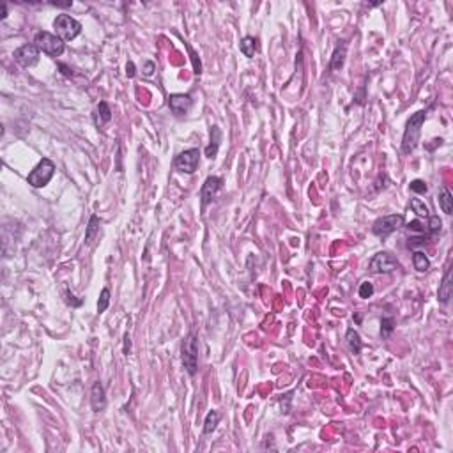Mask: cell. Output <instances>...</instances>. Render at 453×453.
Listing matches in <instances>:
<instances>
[{
	"mask_svg": "<svg viewBox=\"0 0 453 453\" xmlns=\"http://www.w3.org/2000/svg\"><path fill=\"white\" fill-rule=\"evenodd\" d=\"M425 119H427V112L420 110V112L413 113L411 119L405 124L404 130V137H402V152L404 154H411L418 146V140H420L421 135V126H423Z\"/></svg>",
	"mask_w": 453,
	"mask_h": 453,
	"instance_id": "obj_1",
	"label": "cell"
},
{
	"mask_svg": "<svg viewBox=\"0 0 453 453\" xmlns=\"http://www.w3.org/2000/svg\"><path fill=\"white\" fill-rule=\"evenodd\" d=\"M181 356H182V365L186 368V372L190 374L191 377L197 376V370H198V340L193 333L184 338L182 342V347H181Z\"/></svg>",
	"mask_w": 453,
	"mask_h": 453,
	"instance_id": "obj_2",
	"label": "cell"
},
{
	"mask_svg": "<svg viewBox=\"0 0 453 453\" xmlns=\"http://www.w3.org/2000/svg\"><path fill=\"white\" fill-rule=\"evenodd\" d=\"M53 174H55V165H53V161L48 158H43L36 165V168L28 174L27 181L32 188H45L46 184L52 181Z\"/></svg>",
	"mask_w": 453,
	"mask_h": 453,
	"instance_id": "obj_3",
	"label": "cell"
},
{
	"mask_svg": "<svg viewBox=\"0 0 453 453\" xmlns=\"http://www.w3.org/2000/svg\"><path fill=\"white\" fill-rule=\"evenodd\" d=\"M34 45H36L41 52L48 53L50 57H61L66 50L64 41H62L61 37L55 36V34L45 32V30L36 34V37H34Z\"/></svg>",
	"mask_w": 453,
	"mask_h": 453,
	"instance_id": "obj_4",
	"label": "cell"
},
{
	"mask_svg": "<svg viewBox=\"0 0 453 453\" xmlns=\"http://www.w3.org/2000/svg\"><path fill=\"white\" fill-rule=\"evenodd\" d=\"M53 28L55 36H59L62 41H73L81 32V23L69 14H59L53 21Z\"/></svg>",
	"mask_w": 453,
	"mask_h": 453,
	"instance_id": "obj_5",
	"label": "cell"
},
{
	"mask_svg": "<svg viewBox=\"0 0 453 453\" xmlns=\"http://www.w3.org/2000/svg\"><path fill=\"white\" fill-rule=\"evenodd\" d=\"M400 226H404V216L402 215H388L380 216L374 222L372 232L377 237H388L389 234H393L395 230H398Z\"/></svg>",
	"mask_w": 453,
	"mask_h": 453,
	"instance_id": "obj_6",
	"label": "cell"
},
{
	"mask_svg": "<svg viewBox=\"0 0 453 453\" xmlns=\"http://www.w3.org/2000/svg\"><path fill=\"white\" fill-rule=\"evenodd\" d=\"M198 163H200V151L195 149V147L182 151L174 159V166L179 172H184V174H195V170L198 168Z\"/></svg>",
	"mask_w": 453,
	"mask_h": 453,
	"instance_id": "obj_7",
	"label": "cell"
},
{
	"mask_svg": "<svg viewBox=\"0 0 453 453\" xmlns=\"http://www.w3.org/2000/svg\"><path fill=\"white\" fill-rule=\"evenodd\" d=\"M396 267H398V262H396L395 257H393L391 253H388V251H380V253H377L376 257L370 260L368 269H370V273H374V275H379V273H391V271H395Z\"/></svg>",
	"mask_w": 453,
	"mask_h": 453,
	"instance_id": "obj_8",
	"label": "cell"
},
{
	"mask_svg": "<svg viewBox=\"0 0 453 453\" xmlns=\"http://www.w3.org/2000/svg\"><path fill=\"white\" fill-rule=\"evenodd\" d=\"M222 186H223V179L216 177V175H209L204 181L202 188H200V206H202V209H206L207 204L213 202V198L218 195Z\"/></svg>",
	"mask_w": 453,
	"mask_h": 453,
	"instance_id": "obj_9",
	"label": "cell"
},
{
	"mask_svg": "<svg viewBox=\"0 0 453 453\" xmlns=\"http://www.w3.org/2000/svg\"><path fill=\"white\" fill-rule=\"evenodd\" d=\"M39 53L41 50L36 45H23L18 50H14V61L21 66V68H32L39 62Z\"/></svg>",
	"mask_w": 453,
	"mask_h": 453,
	"instance_id": "obj_10",
	"label": "cell"
},
{
	"mask_svg": "<svg viewBox=\"0 0 453 453\" xmlns=\"http://www.w3.org/2000/svg\"><path fill=\"white\" fill-rule=\"evenodd\" d=\"M168 106H170V112L181 117L184 113H188L193 106V99H191L190 94H172L168 97Z\"/></svg>",
	"mask_w": 453,
	"mask_h": 453,
	"instance_id": "obj_11",
	"label": "cell"
},
{
	"mask_svg": "<svg viewBox=\"0 0 453 453\" xmlns=\"http://www.w3.org/2000/svg\"><path fill=\"white\" fill-rule=\"evenodd\" d=\"M452 294H453V267L450 266L448 269H446L445 276H443L441 285H439V291H437V300H439V303L448 304Z\"/></svg>",
	"mask_w": 453,
	"mask_h": 453,
	"instance_id": "obj_12",
	"label": "cell"
},
{
	"mask_svg": "<svg viewBox=\"0 0 453 453\" xmlns=\"http://www.w3.org/2000/svg\"><path fill=\"white\" fill-rule=\"evenodd\" d=\"M90 405H92L94 413H101L106 407V396H105V388L101 382H96L90 389Z\"/></svg>",
	"mask_w": 453,
	"mask_h": 453,
	"instance_id": "obj_13",
	"label": "cell"
},
{
	"mask_svg": "<svg viewBox=\"0 0 453 453\" xmlns=\"http://www.w3.org/2000/svg\"><path fill=\"white\" fill-rule=\"evenodd\" d=\"M345 55H347V43L345 41H338L335 52H333L331 62H329V69L331 71H338L344 68L345 64Z\"/></svg>",
	"mask_w": 453,
	"mask_h": 453,
	"instance_id": "obj_14",
	"label": "cell"
},
{
	"mask_svg": "<svg viewBox=\"0 0 453 453\" xmlns=\"http://www.w3.org/2000/svg\"><path fill=\"white\" fill-rule=\"evenodd\" d=\"M220 142H222V131H220L218 126H213V128H211V144L206 147V156H207V158L213 159L216 154H218Z\"/></svg>",
	"mask_w": 453,
	"mask_h": 453,
	"instance_id": "obj_15",
	"label": "cell"
},
{
	"mask_svg": "<svg viewBox=\"0 0 453 453\" xmlns=\"http://www.w3.org/2000/svg\"><path fill=\"white\" fill-rule=\"evenodd\" d=\"M241 53H243L246 59H253V55L259 52V41L255 39L253 36H246L241 39Z\"/></svg>",
	"mask_w": 453,
	"mask_h": 453,
	"instance_id": "obj_16",
	"label": "cell"
},
{
	"mask_svg": "<svg viewBox=\"0 0 453 453\" xmlns=\"http://www.w3.org/2000/svg\"><path fill=\"white\" fill-rule=\"evenodd\" d=\"M345 340H347L349 349H351L352 354H360L361 349H363V342H361V338H360V333H358L354 328H349L347 333H345Z\"/></svg>",
	"mask_w": 453,
	"mask_h": 453,
	"instance_id": "obj_17",
	"label": "cell"
},
{
	"mask_svg": "<svg viewBox=\"0 0 453 453\" xmlns=\"http://www.w3.org/2000/svg\"><path fill=\"white\" fill-rule=\"evenodd\" d=\"M439 207L443 209L445 215H453V197L446 186H443L439 190Z\"/></svg>",
	"mask_w": 453,
	"mask_h": 453,
	"instance_id": "obj_18",
	"label": "cell"
},
{
	"mask_svg": "<svg viewBox=\"0 0 453 453\" xmlns=\"http://www.w3.org/2000/svg\"><path fill=\"white\" fill-rule=\"evenodd\" d=\"M96 234H99V218L96 215L90 216L87 230H85V244H90L96 237Z\"/></svg>",
	"mask_w": 453,
	"mask_h": 453,
	"instance_id": "obj_19",
	"label": "cell"
},
{
	"mask_svg": "<svg viewBox=\"0 0 453 453\" xmlns=\"http://www.w3.org/2000/svg\"><path fill=\"white\" fill-rule=\"evenodd\" d=\"M413 264H414V269H416L418 273L429 271V267H430L429 257H427V255H425L423 251H414V255H413Z\"/></svg>",
	"mask_w": 453,
	"mask_h": 453,
	"instance_id": "obj_20",
	"label": "cell"
},
{
	"mask_svg": "<svg viewBox=\"0 0 453 453\" xmlns=\"http://www.w3.org/2000/svg\"><path fill=\"white\" fill-rule=\"evenodd\" d=\"M220 420H222V414H220L218 411H211V413L206 416V421H204V434L209 436V434L215 432L216 425L220 423Z\"/></svg>",
	"mask_w": 453,
	"mask_h": 453,
	"instance_id": "obj_21",
	"label": "cell"
},
{
	"mask_svg": "<svg viewBox=\"0 0 453 453\" xmlns=\"http://www.w3.org/2000/svg\"><path fill=\"white\" fill-rule=\"evenodd\" d=\"M96 115H99V121H97V124L112 121V110H110L108 103H106V101L99 103V105H97V108H96Z\"/></svg>",
	"mask_w": 453,
	"mask_h": 453,
	"instance_id": "obj_22",
	"label": "cell"
},
{
	"mask_svg": "<svg viewBox=\"0 0 453 453\" xmlns=\"http://www.w3.org/2000/svg\"><path fill=\"white\" fill-rule=\"evenodd\" d=\"M411 209H413L418 216H425V218H429L430 216L429 207L425 206V202H421L420 198H411Z\"/></svg>",
	"mask_w": 453,
	"mask_h": 453,
	"instance_id": "obj_23",
	"label": "cell"
},
{
	"mask_svg": "<svg viewBox=\"0 0 453 453\" xmlns=\"http://www.w3.org/2000/svg\"><path fill=\"white\" fill-rule=\"evenodd\" d=\"M441 226H443V222L439 216H429V225H427L429 235H437L441 232Z\"/></svg>",
	"mask_w": 453,
	"mask_h": 453,
	"instance_id": "obj_24",
	"label": "cell"
},
{
	"mask_svg": "<svg viewBox=\"0 0 453 453\" xmlns=\"http://www.w3.org/2000/svg\"><path fill=\"white\" fill-rule=\"evenodd\" d=\"M393 329H395V319L393 317H384V319L380 320V335L384 336V338H388L391 335Z\"/></svg>",
	"mask_w": 453,
	"mask_h": 453,
	"instance_id": "obj_25",
	"label": "cell"
},
{
	"mask_svg": "<svg viewBox=\"0 0 453 453\" xmlns=\"http://www.w3.org/2000/svg\"><path fill=\"white\" fill-rule=\"evenodd\" d=\"M186 48H188V52H190V59H191V64H193V71H195V75H202V62H200V59H198V55L195 53V50L191 48L190 45L186 43Z\"/></svg>",
	"mask_w": 453,
	"mask_h": 453,
	"instance_id": "obj_26",
	"label": "cell"
},
{
	"mask_svg": "<svg viewBox=\"0 0 453 453\" xmlns=\"http://www.w3.org/2000/svg\"><path fill=\"white\" fill-rule=\"evenodd\" d=\"M108 304H110V291L108 289H103L101 294H99V301H97V311L103 313L108 308Z\"/></svg>",
	"mask_w": 453,
	"mask_h": 453,
	"instance_id": "obj_27",
	"label": "cell"
},
{
	"mask_svg": "<svg viewBox=\"0 0 453 453\" xmlns=\"http://www.w3.org/2000/svg\"><path fill=\"white\" fill-rule=\"evenodd\" d=\"M409 188H411V191H414V193H427L429 191V186L425 184V181H421V179H414V181H411V184H409Z\"/></svg>",
	"mask_w": 453,
	"mask_h": 453,
	"instance_id": "obj_28",
	"label": "cell"
},
{
	"mask_svg": "<svg viewBox=\"0 0 453 453\" xmlns=\"http://www.w3.org/2000/svg\"><path fill=\"white\" fill-rule=\"evenodd\" d=\"M358 294H360V298H363V300L372 298V296H374V285L370 282H363L360 285V291H358Z\"/></svg>",
	"mask_w": 453,
	"mask_h": 453,
	"instance_id": "obj_29",
	"label": "cell"
},
{
	"mask_svg": "<svg viewBox=\"0 0 453 453\" xmlns=\"http://www.w3.org/2000/svg\"><path fill=\"white\" fill-rule=\"evenodd\" d=\"M430 235H425V234H421L420 237H411L409 239V243H407V246L409 248H416V246H423L425 243H427V239H429Z\"/></svg>",
	"mask_w": 453,
	"mask_h": 453,
	"instance_id": "obj_30",
	"label": "cell"
},
{
	"mask_svg": "<svg viewBox=\"0 0 453 453\" xmlns=\"http://www.w3.org/2000/svg\"><path fill=\"white\" fill-rule=\"evenodd\" d=\"M154 71H156V64L151 62V61H147L146 64H144V75H146V76H152Z\"/></svg>",
	"mask_w": 453,
	"mask_h": 453,
	"instance_id": "obj_31",
	"label": "cell"
},
{
	"mask_svg": "<svg viewBox=\"0 0 453 453\" xmlns=\"http://www.w3.org/2000/svg\"><path fill=\"white\" fill-rule=\"evenodd\" d=\"M407 226H409V230H414V232H420V234H425V226L421 225L420 222H411Z\"/></svg>",
	"mask_w": 453,
	"mask_h": 453,
	"instance_id": "obj_32",
	"label": "cell"
},
{
	"mask_svg": "<svg viewBox=\"0 0 453 453\" xmlns=\"http://www.w3.org/2000/svg\"><path fill=\"white\" fill-rule=\"evenodd\" d=\"M135 75H137V68H135V64L130 61L128 64H126V76H128V78H133Z\"/></svg>",
	"mask_w": 453,
	"mask_h": 453,
	"instance_id": "obj_33",
	"label": "cell"
},
{
	"mask_svg": "<svg viewBox=\"0 0 453 453\" xmlns=\"http://www.w3.org/2000/svg\"><path fill=\"white\" fill-rule=\"evenodd\" d=\"M131 352V340H130V335H124V354L128 356Z\"/></svg>",
	"mask_w": 453,
	"mask_h": 453,
	"instance_id": "obj_34",
	"label": "cell"
},
{
	"mask_svg": "<svg viewBox=\"0 0 453 453\" xmlns=\"http://www.w3.org/2000/svg\"><path fill=\"white\" fill-rule=\"evenodd\" d=\"M59 68L62 69V73H64L66 76H73V69H69L68 66H64V64H59Z\"/></svg>",
	"mask_w": 453,
	"mask_h": 453,
	"instance_id": "obj_35",
	"label": "cell"
},
{
	"mask_svg": "<svg viewBox=\"0 0 453 453\" xmlns=\"http://www.w3.org/2000/svg\"><path fill=\"white\" fill-rule=\"evenodd\" d=\"M5 16H7V5L2 4V20H4Z\"/></svg>",
	"mask_w": 453,
	"mask_h": 453,
	"instance_id": "obj_36",
	"label": "cell"
}]
</instances>
